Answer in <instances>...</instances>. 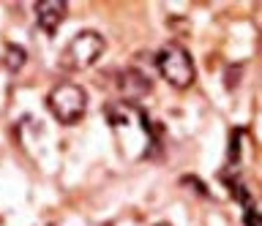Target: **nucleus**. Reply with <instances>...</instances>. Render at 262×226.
<instances>
[{
    "instance_id": "obj_8",
    "label": "nucleus",
    "mask_w": 262,
    "mask_h": 226,
    "mask_svg": "<svg viewBox=\"0 0 262 226\" xmlns=\"http://www.w3.org/2000/svg\"><path fill=\"white\" fill-rule=\"evenodd\" d=\"M246 226H259V215L254 207H246Z\"/></svg>"
},
{
    "instance_id": "obj_4",
    "label": "nucleus",
    "mask_w": 262,
    "mask_h": 226,
    "mask_svg": "<svg viewBox=\"0 0 262 226\" xmlns=\"http://www.w3.org/2000/svg\"><path fill=\"white\" fill-rule=\"evenodd\" d=\"M104 38L96 30H82L69 41V46L60 55V66L66 71H85L104 55Z\"/></svg>"
},
{
    "instance_id": "obj_2",
    "label": "nucleus",
    "mask_w": 262,
    "mask_h": 226,
    "mask_svg": "<svg viewBox=\"0 0 262 226\" xmlns=\"http://www.w3.org/2000/svg\"><path fill=\"white\" fill-rule=\"evenodd\" d=\"M156 68L172 87L186 90L194 85V60L180 44H167L156 55Z\"/></svg>"
},
{
    "instance_id": "obj_9",
    "label": "nucleus",
    "mask_w": 262,
    "mask_h": 226,
    "mask_svg": "<svg viewBox=\"0 0 262 226\" xmlns=\"http://www.w3.org/2000/svg\"><path fill=\"white\" fill-rule=\"evenodd\" d=\"M159 226H169V223H159Z\"/></svg>"
},
{
    "instance_id": "obj_5",
    "label": "nucleus",
    "mask_w": 262,
    "mask_h": 226,
    "mask_svg": "<svg viewBox=\"0 0 262 226\" xmlns=\"http://www.w3.org/2000/svg\"><path fill=\"white\" fill-rule=\"evenodd\" d=\"M150 77L145 74L142 68H137V66H131V68H123L120 71V77H118V90L123 93V98H126L128 104H134L139 98H145L147 93H150Z\"/></svg>"
},
{
    "instance_id": "obj_3",
    "label": "nucleus",
    "mask_w": 262,
    "mask_h": 226,
    "mask_svg": "<svg viewBox=\"0 0 262 226\" xmlns=\"http://www.w3.org/2000/svg\"><path fill=\"white\" fill-rule=\"evenodd\" d=\"M47 107L55 115L57 123L71 125V123H77V120H82V115H85L88 95H85V90H82L79 85L60 82V85H55L52 93L47 95Z\"/></svg>"
},
{
    "instance_id": "obj_1",
    "label": "nucleus",
    "mask_w": 262,
    "mask_h": 226,
    "mask_svg": "<svg viewBox=\"0 0 262 226\" xmlns=\"http://www.w3.org/2000/svg\"><path fill=\"white\" fill-rule=\"evenodd\" d=\"M106 123L115 131L118 147L126 158H147L156 147V131L150 120L137 104L128 101H115L104 107Z\"/></svg>"
},
{
    "instance_id": "obj_6",
    "label": "nucleus",
    "mask_w": 262,
    "mask_h": 226,
    "mask_svg": "<svg viewBox=\"0 0 262 226\" xmlns=\"http://www.w3.org/2000/svg\"><path fill=\"white\" fill-rule=\"evenodd\" d=\"M66 14H69V6L66 0H38L36 3V19H38V28L44 33H57V28L63 25Z\"/></svg>"
},
{
    "instance_id": "obj_7",
    "label": "nucleus",
    "mask_w": 262,
    "mask_h": 226,
    "mask_svg": "<svg viewBox=\"0 0 262 226\" xmlns=\"http://www.w3.org/2000/svg\"><path fill=\"white\" fill-rule=\"evenodd\" d=\"M3 63H6L8 71H19L25 63H28V52H25L22 46H16V44H8L6 52H3Z\"/></svg>"
}]
</instances>
